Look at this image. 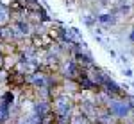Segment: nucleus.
<instances>
[{
  "mask_svg": "<svg viewBox=\"0 0 134 124\" xmlns=\"http://www.w3.org/2000/svg\"><path fill=\"white\" fill-rule=\"evenodd\" d=\"M9 83L13 85V86H21L23 83H25V79H23V76H21L20 72H9Z\"/></svg>",
  "mask_w": 134,
  "mask_h": 124,
  "instance_id": "f257e3e1",
  "label": "nucleus"
}]
</instances>
